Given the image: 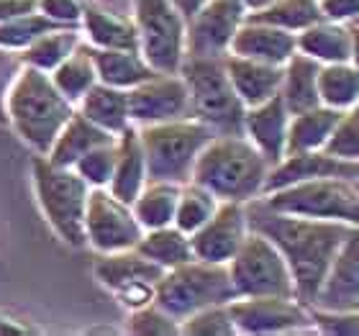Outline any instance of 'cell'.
<instances>
[{
    "label": "cell",
    "instance_id": "1",
    "mask_svg": "<svg viewBox=\"0 0 359 336\" xmlns=\"http://www.w3.org/2000/svg\"><path fill=\"white\" fill-rule=\"evenodd\" d=\"M247 218L252 231L264 234L283 252L292 272L295 298L306 306H313L352 226L280 213L269 208L262 198L247 203Z\"/></svg>",
    "mask_w": 359,
    "mask_h": 336
},
{
    "label": "cell",
    "instance_id": "2",
    "mask_svg": "<svg viewBox=\"0 0 359 336\" xmlns=\"http://www.w3.org/2000/svg\"><path fill=\"white\" fill-rule=\"evenodd\" d=\"M269 170L272 165L244 134H216L195 162L193 182L218 201L249 203L264 195Z\"/></svg>",
    "mask_w": 359,
    "mask_h": 336
},
{
    "label": "cell",
    "instance_id": "3",
    "mask_svg": "<svg viewBox=\"0 0 359 336\" xmlns=\"http://www.w3.org/2000/svg\"><path fill=\"white\" fill-rule=\"evenodd\" d=\"M8 123L36 154L52 149L54 139L75 113V105L62 95L49 72L21 65L6 100Z\"/></svg>",
    "mask_w": 359,
    "mask_h": 336
},
{
    "label": "cell",
    "instance_id": "4",
    "mask_svg": "<svg viewBox=\"0 0 359 336\" xmlns=\"http://www.w3.org/2000/svg\"><path fill=\"white\" fill-rule=\"evenodd\" d=\"M31 180L39 208L46 224L69 247H85V208L90 187L72 167H60L44 154H36L31 162Z\"/></svg>",
    "mask_w": 359,
    "mask_h": 336
},
{
    "label": "cell",
    "instance_id": "5",
    "mask_svg": "<svg viewBox=\"0 0 359 336\" xmlns=\"http://www.w3.org/2000/svg\"><path fill=\"white\" fill-rule=\"evenodd\" d=\"M180 75L190 93L193 119L213 134H244V103L226 75L224 57H185Z\"/></svg>",
    "mask_w": 359,
    "mask_h": 336
},
{
    "label": "cell",
    "instance_id": "6",
    "mask_svg": "<svg viewBox=\"0 0 359 336\" xmlns=\"http://www.w3.org/2000/svg\"><path fill=\"white\" fill-rule=\"evenodd\" d=\"M136 128L147 154L149 180H162L175 185H185L193 180V167L203 147L216 136L198 119H180Z\"/></svg>",
    "mask_w": 359,
    "mask_h": 336
},
{
    "label": "cell",
    "instance_id": "7",
    "mask_svg": "<svg viewBox=\"0 0 359 336\" xmlns=\"http://www.w3.org/2000/svg\"><path fill=\"white\" fill-rule=\"evenodd\" d=\"M233 298L236 293L229 267L203 260H190L185 264L165 269L154 290V303L177 321H185L187 316L198 314L203 308L231 303Z\"/></svg>",
    "mask_w": 359,
    "mask_h": 336
},
{
    "label": "cell",
    "instance_id": "8",
    "mask_svg": "<svg viewBox=\"0 0 359 336\" xmlns=\"http://www.w3.org/2000/svg\"><path fill=\"white\" fill-rule=\"evenodd\" d=\"M272 210L359 226V190L346 177H316L262 195Z\"/></svg>",
    "mask_w": 359,
    "mask_h": 336
},
{
    "label": "cell",
    "instance_id": "9",
    "mask_svg": "<svg viewBox=\"0 0 359 336\" xmlns=\"http://www.w3.org/2000/svg\"><path fill=\"white\" fill-rule=\"evenodd\" d=\"M236 298L249 295H285L295 298L292 272L283 252L259 231L249 229L247 239L226 264Z\"/></svg>",
    "mask_w": 359,
    "mask_h": 336
},
{
    "label": "cell",
    "instance_id": "10",
    "mask_svg": "<svg viewBox=\"0 0 359 336\" xmlns=\"http://www.w3.org/2000/svg\"><path fill=\"white\" fill-rule=\"evenodd\" d=\"M139 52L154 72H180L185 62V18L172 0H134Z\"/></svg>",
    "mask_w": 359,
    "mask_h": 336
},
{
    "label": "cell",
    "instance_id": "11",
    "mask_svg": "<svg viewBox=\"0 0 359 336\" xmlns=\"http://www.w3.org/2000/svg\"><path fill=\"white\" fill-rule=\"evenodd\" d=\"M142 224L136 221L131 203H123L108 187H90L85 208V241L97 254L134 249L142 239Z\"/></svg>",
    "mask_w": 359,
    "mask_h": 336
},
{
    "label": "cell",
    "instance_id": "12",
    "mask_svg": "<svg viewBox=\"0 0 359 336\" xmlns=\"http://www.w3.org/2000/svg\"><path fill=\"white\" fill-rule=\"evenodd\" d=\"M229 314L236 326V334L262 336V334H290L311 321V306L300 303L298 298L285 295H249V298H233L229 303Z\"/></svg>",
    "mask_w": 359,
    "mask_h": 336
},
{
    "label": "cell",
    "instance_id": "13",
    "mask_svg": "<svg viewBox=\"0 0 359 336\" xmlns=\"http://www.w3.org/2000/svg\"><path fill=\"white\" fill-rule=\"evenodd\" d=\"M247 8L236 0H208L185 21V57H226Z\"/></svg>",
    "mask_w": 359,
    "mask_h": 336
},
{
    "label": "cell",
    "instance_id": "14",
    "mask_svg": "<svg viewBox=\"0 0 359 336\" xmlns=\"http://www.w3.org/2000/svg\"><path fill=\"white\" fill-rule=\"evenodd\" d=\"M128 113L134 126H151L167 121L193 119L190 93L180 72H157L134 90H128Z\"/></svg>",
    "mask_w": 359,
    "mask_h": 336
},
{
    "label": "cell",
    "instance_id": "15",
    "mask_svg": "<svg viewBox=\"0 0 359 336\" xmlns=\"http://www.w3.org/2000/svg\"><path fill=\"white\" fill-rule=\"evenodd\" d=\"M249 234L247 203L221 201L218 210L198 229L190 234L195 260L216 262V264H229L231 257L239 252Z\"/></svg>",
    "mask_w": 359,
    "mask_h": 336
},
{
    "label": "cell",
    "instance_id": "16",
    "mask_svg": "<svg viewBox=\"0 0 359 336\" xmlns=\"http://www.w3.org/2000/svg\"><path fill=\"white\" fill-rule=\"evenodd\" d=\"M316 177H359V162H346L326 149L318 152H298V154H285L277 165H272L264 182V195L280 187H287L292 182H303V180Z\"/></svg>",
    "mask_w": 359,
    "mask_h": 336
},
{
    "label": "cell",
    "instance_id": "17",
    "mask_svg": "<svg viewBox=\"0 0 359 336\" xmlns=\"http://www.w3.org/2000/svg\"><path fill=\"white\" fill-rule=\"evenodd\" d=\"M290 116L292 113L285 108L280 95L244 111V136L255 144L269 165H277L287 152Z\"/></svg>",
    "mask_w": 359,
    "mask_h": 336
},
{
    "label": "cell",
    "instance_id": "18",
    "mask_svg": "<svg viewBox=\"0 0 359 336\" xmlns=\"http://www.w3.org/2000/svg\"><path fill=\"white\" fill-rule=\"evenodd\" d=\"M298 52V39L290 31H283L269 23L255 21V18H244L239 26L236 36L231 41V52L247 60L267 62V65H280L290 60Z\"/></svg>",
    "mask_w": 359,
    "mask_h": 336
},
{
    "label": "cell",
    "instance_id": "19",
    "mask_svg": "<svg viewBox=\"0 0 359 336\" xmlns=\"http://www.w3.org/2000/svg\"><path fill=\"white\" fill-rule=\"evenodd\" d=\"M359 300V226H352L323 280L316 308H352Z\"/></svg>",
    "mask_w": 359,
    "mask_h": 336
},
{
    "label": "cell",
    "instance_id": "20",
    "mask_svg": "<svg viewBox=\"0 0 359 336\" xmlns=\"http://www.w3.org/2000/svg\"><path fill=\"white\" fill-rule=\"evenodd\" d=\"M224 65L233 93L239 95L244 108L264 103V100H269V98H275L280 93V83H283V67L280 65L247 60V57H239V54H226Z\"/></svg>",
    "mask_w": 359,
    "mask_h": 336
},
{
    "label": "cell",
    "instance_id": "21",
    "mask_svg": "<svg viewBox=\"0 0 359 336\" xmlns=\"http://www.w3.org/2000/svg\"><path fill=\"white\" fill-rule=\"evenodd\" d=\"M147 182H149L147 154H144L139 128L131 123L123 134L116 136V170H113L108 190L123 203H134V198L142 193Z\"/></svg>",
    "mask_w": 359,
    "mask_h": 336
},
{
    "label": "cell",
    "instance_id": "22",
    "mask_svg": "<svg viewBox=\"0 0 359 336\" xmlns=\"http://www.w3.org/2000/svg\"><path fill=\"white\" fill-rule=\"evenodd\" d=\"M80 29L85 34V44L93 49H139L134 18L97 3H85Z\"/></svg>",
    "mask_w": 359,
    "mask_h": 336
},
{
    "label": "cell",
    "instance_id": "23",
    "mask_svg": "<svg viewBox=\"0 0 359 336\" xmlns=\"http://www.w3.org/2000/svg\"><path fill=\"white\" fill-rule=\"evenodd\" d=\"M113 139L116 136L103 131L100 126H95L93 121L85 119L83 113L75 108V113L62 126V131L57 134V139L52 144V149L46 152L44 157L60 167H75V162L83 154H88L90 149H95V147H100L105 142H113Z\"/></svg>",
    "mask_w": 359,
    "mask_h": 336
},
{
    "label": "cell",
    "instance_id": "24",
    "mask_svg": "<svg viewBox=\"0 0 359 336\" xmlns=\"http://www.w3.org/2000/svg\"><path fill=\"white\" fill-rule=\"evenodd\" d=\"M298 52L316 60L318 65L349 62L352 54V26L321 18L298 34Z\"/></svg>",
    "mask_w": 359,
    "mask_h": 336
},
{
    "label": "cell",
    "instance_id": "25",
    "mask_svg": "<svg viewBox=\"0 0 359 336\" xmlns=\"http://www.w3.org/2000/svg\"><path fill=\"white\" fill-rule=\"evenodd\" d=\"M162 275H165V269L142 257L136 249L100 254V260L95 262V280L111 293L131 283H159Z\"/></svg>",
    "mask_w": 359,
    "mask_h": 336
},
{
    "label": "cell",
    "instance_id": "26",
    "mask_svg": "<svg viewBox=\"0 0 359 336\" xmlns=\"http://www.w3.org/2000/svg\"><path fill=\"white\" fill-rule=\"evenodd\" d=\"M318 72H321V65L300 52H295L283 65V83H280V93L277 95L283 98L285 108L290 113H300L321 105V98H318Z\"/></svg>",
    "mask_w": 359,
    "mask_h": 336
},
{
    "label": "cell",
    "instance_id": "27",
    "mask_svg": "<svg viewBox=\"0 0 359 336\" xmlns=\"http://www.w3.org/2000/svg\"><path fill=\"white\" fill-rule=\"evenodd\" d=\"M93 62H95L97 83L118 90H134L136 85L157 75L139 49H93Z\"/></svg>",
    "mask_w": 359,
    "mask_h": 336
},
{
    "label": "cell",
    "instance_id": "28",
    "mask_svg": "<svg viewBox=\"0 0 359 336\" xmlns=\"http://www.w3.org/2000/svg\"><path fill=\"white\" fill-rule=\"evenodd\" d=\"M77 111L85 119H90L95 126H100L108 134L118 136L131 126V113H128V90L111 88V85L97 83L90 88L88 95L77 103Z\"/></svg>",
    "mask_w": 359,
    "mask_h": 336
},
{
    "label": "cell",
    "instance_id": "29",
    "mask_svg": "<svg viewBox=\"0 0 359 336\" xmlns=\"http://www.w3.org/2000/svg\"><path fill=\"white\" fill-rule=\"evenodd\" d=\"M339 119H341V113L329 108V105H316V108H308V111L292 113L290 128H287V152L285 154L326 149Z\"/></svg>",
    "mask_w": 359,
    "mask_h": 336
},
{
    "label": "cell",
    "instance_id": "30",
    "mask_svg": "<svg viewBox=\"0 0 359 336\" xmlns=\"http://www.w3.org/2000/svg\"><path fill=\"white\" fill-rule=\"evenodd\" d=\"M134 249L162 269H172L177 264L195 260L190 234L180 231L175 224L162 226V229H147Z\"/></svg>",
    "mask_w": 359,
    "mask_h": 336
},
{
    "label": "cell",
    "instance_id": "31",
    "mask_svg": "<svg viewBox=\"0 0 359 336\" xmlns=\"http://www.w3.org/2000/svg\"><path fill=\"white\" fill-rule=\"evenodd\" d=\"M180 185L175 182H162V180H149L136 195L131 208H134L136 221L142 229H162V226L175 224V210H177Z\"/></svg>",
    "mask_w": 359,
    "mask_h": 336
},
{
    "label": "cell",
    "instance_id": "32",
    "mask_svg": "<svg viewBox=\"0 0 359 336\" xmlns=\"http://www.w3.org/2000/svg\"><path fill=\"white\" fill-rule=\"evenodd\" d=\"M49 77H52V83L57 85V90H60L62 95L77 108V103L90 93V88L97 85L93 49L83 41L75 52L69 54L67 60L62 62L60 67H54L52 72H49Z\"/></svg>",
    "mask_w": 359,
    "mask_h": 336
},
{
    "label": "cell",
    "instance_id": "33",
    "mask_svg": "<svg viewBox=\"0 0 359 336\" xmlns=\"http://www.w3.org/2000/svg\"><path fill=\"white\" fill-rule=\"evenodd\" d=\"M80 44H83L80 29L62 26V29L46 31L44 36H39L34 44L26 46V49L18 54V60H21V65H26V67L41 69V72H52V69L60 67L62 62L67 60Z\"/></svg>",
    "mask_w": 359,
    "mask_h": 336
},
{
    "label": "cell",
    "instance_id": "34",
    "mask_svg": "<svg viewBox=\"0 0 359 336\" xmlns=\"http://www.w3.org/2000/svg\"><path fill=\"white\" fill-rule=\"evenodd\" d=\"M318 98L321 105L344 113L357 108L359 103V69L352 62L321 65L318 72Z\"/></svg>",
    "mask_w": 359,
    "mask_h": 336
},
{
    "label": "cell",
    "instance_id": "35",
    "mask_svg": "<svg viewBox=\"0 0 359 336\" xmlns=\"http://www.w3.org/2000/svg\"><path fill=\"white\" fill-rule=\"evenodd\" d=\"M247 18L269 23V26H277V29L290 31L298 36L303 29L321 21L323 15L318 0H269L267 6L247 13Z\"/></svg>",
    "mask_w": 359,
    "mask_h": 336
},
{
    "label": "cell",
    "instance_id": "36",
    "mask_svg": "<svg viewBox=\"0 0 359 336\" xmlns=\"http://www.w3.org/2000/svg\"><path fill=\"white\" fill-rule=\"evenodd\" d=\"M218 206H221V201H218L216 195L190 180V182H185V185H180L177 210H175V226H177L180 231L195 234L210 216H213V213H216Z\"/></svg>",
    "mask_w": 359,
    "mask_h": 336
},
{
    "label": "cell",
    "instance_id": "37",
    "mask_svg": "<svg viewBox=\"0 0 359 336\" xmlns=\"http://www.w3.org/2000/svg\"><path fill=\"white\" fill-rule=\"evenodd\" d=\"M62 29L54 21H49L44 13H26L18 15V18H11V21L0 23V49L13 54H21L26 46H31L39 36H44L46 31Z\"/></svg>",
    "mask_w": 359,
    "mask_h": 336
},
{
    "label": "cell",
    "instance_id": "38",
    "mask_svg": "<svg viewBox=\"0 0 359 336\" xmlns=\"http://www.w3.org/2000/svg\"><path fill=\"white\" fill-rule=\"evenodd\" d=\"M72 170L88 182V187H108L111 185L113 170H116V139L83 154Z\"/></svg>",
    "mask_w": 359,
    "mask_h": 336
},
{
    "label": "cell",
    "instance_id": "39",
    "mask_svg": "<svg viewBox=\"0 0 359 336\" xmlns=\"http://www.w3.org/2000/svg\"><path fill=\"white\" fill-rule=\"evenodd\" d=\"M180 334L190 336H231L236 334V326L229 314V303L224 306L203 308L198 314L187 316L185 321H180Z\"/></svg>",
    "mask_w": 359,
    "mask_h": 336
},
{
    "label": "cell",
    "instance_id": "40",
    "mask_svg": "<svg viewBox=\"0 0 359 336\" xmlns=\"http://www.w3.org/2000/svg\"><path fill=\"white\" fill-rule=\"evenodd\" d=\"M128 331L136 336H175L180 334V321L157 303H149L139 311H131Z\"/></svg>",
    "mask_w": 359,
    "mask_h": 336
},
{
    "label": "cell",
    "instance_id": "41",
    "mask_svg": "<svg viewBox=\"0 0 359 336\" xmlns=\"http://www.w3.org/2000/svg\"><path fill=\"white\" fill-rule=\"evenodd\" d=\"M326 152L346 162H359V108L344 111L331 134Z\"/></svg>",
    "mask_w": 359,
    "mask_h": 336
},
{
    "label": "cell",
    "instance_id": "42",
    "mask_svg": "<svg viewBox=\"0 0 359 336\" xmlns=\"http://www.w3.org/2000/svg\"><path fill=\"white\" fill-rule=\"evenodd\" d=\"M313 329L329 336H359L357 308H316L311 306Z\"/></svg>",
    "mask_w": 359,
    "mask_h": 336
},
{
    "label": "cell",
    "instance_id": "43",
    "mask_svg": "<svg viewBox=\"0 0 359 336\" xmlns=\"http://www.w3.org/2000/svg\"><path fill=\"white\" fill-rule=\"evenodd\" d=\"M36 11L44 13L49 21L57 26H69V29H80L85 11V0H36Z\"/></svg>",
    "mask_w": 359,
    "mask_h": 336
},
{
    "label": "cell",
    "instance_id": "44",
    "mask_svg": "<svg viewBox=\"0 0 359 336\" xmlns=\"http://www.w3.org/2000/svg\"><path fill=\"white\" fill-rule=\"evenodd\" d=\"M18 69H21L18 54L0 49V123H8L6 100H8V90H11L15 75H18Z\"/></svg>",
    "mask_w": 359,
    "mask_h": 336
},
{
    "label": "cell",
    "instance_id": "45",
    "mask_svg": "<svg viewBox=\"0 0 359 336\" xmlns=\"http://www.w3.org/2000/svg\"><path fill=\"white\" fill-rule=\"evenodd\" d=\"M154 290H157V283H131L116 290V298L128 311H139V308L154 303Z\"/></svg>",
    "mask_w": 359,
    "mask_h": 336
},
{
    "label": "cell",
    "instance_id": "46",
    "mask_svg": "<svg viewBox=\"0 0 359 336\" xmlns=\"http://www.w3.org/2000/svg\"><path fill=\"white\" fill-rule=\"evenodd\" d=\"M318 6H321V15L329 21H359V0H318Z\"/></svg>",
    "mask_w": 359,
    "mask_h": 336
},
{
    "label": "cell",
    "instance_id": "47",
    "mask_svg": "<svg viewBox=\"0 0 359 336\" xmlns=\"http://www.w3.org/2000/svg\"><path fill=\"white\" fill-rule=\"evenodd\" d=\"M34 11H36V0H0V23L34 13Z\"/></svg>",
    "mask_w": 359,
    "mask_h": 336
},
{
    "label": "cell",
    "instance_id": "48",
    "mask_svg": "<svg viewBox=\"0 0 359 336\" xmlns=\"http://www.w3.org/2000/svg\"><path fill=\"white\" fill-rule=\"evenodd\" d=\"M29 326H23L21 321H15V318H11V316L0 314V336L3 334H29Z\"/></svg>",
    "mask_w": 359,
    "mask_h": 336
},
{
    "label": "cell",
    "instance_id": "49",
    "mask_svg": "<svg viewBox=\"0 0 359 336\" xmlns=\"http://www.w3.org/2000/svg\"><path fill=\"white\" fill-rule=\"evenodd\" d=\"M205 3H208V0H172V6L177 8L180 11V15H182V18H190V15L193 13H198V11H201L203 6H205Z\"/></svg>",
    "mask_w": 359,
    "mask_h": 336
},
{
    "label": "cell",
    "instance_id": "50",
    "mask_svg": "<svg viewBox=\"0 0 359 336\" xmlns=\"http://www.w3.org/2000/svg\"><path fill=\"white\" fill-rule=\"evenodd\" d=\"M352 26V54H349V62L359 69V21L349 23Z\"/></svg>",
    "mask_w": 359,
    "mask_h": 336
},
{
    "label": "cell",
    "instance_id": "51",
    "mask_svg": "<svg viewBox=\"0 0 359 336\" xmlns=\"http://www.w3.org/2000/svg\"><path fill=\"white\" fill-rule=\"evenodd\" d=\"M236 3H241V6L247 8V13H252V11H257V8L267 6L269 0H236Z\"/></svg>",
    "mask_w": 359,
    "mask_h": 336
},
{
    "label": "cell",
    "instance_id": "52",
    "mask_svg": "<svg viewBox=\"0 0 359 336\" xmlns=\"http://www.w3.org/2000/svg\"><path fill=\"white\" fill-rule=\"evenodd\" d=\"M352 308H357V311H359V300H354V306Z\"/></svg>",
    "mask_w": 359,
    "mask_h": 336
},
{
    "label": "cell",
    "instance_id": "53",
    "mask_svg": "<svg viewBox=\"0 0 359 336\" xmlns=\"http://www.w3.org/2000/svg\"><path fill=\"white\" fill-rule=\"evenodd\" d=\"M357 108H359V103H357Z\"/></svg>",
    "mask_w": 359,
    "mask_h": 336
}]
</instances>
